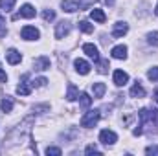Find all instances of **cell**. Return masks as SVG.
<instances>
[{"label":"cell","instance_id":"obj_27","mask_svg":"<svg viewBox=\"0 0 158 156\" xmlns=\"http://www.w3.org/2000/svg\"><path fill=\"white\" fill-rule=\"evenodd\" d=\"M61 153H63V151H61V149H59V147H48V149H46V154L50 156H61Z\"/></svg>","mask_w":158,"mask_h":156},{"label":"cell","instance_id":"obj_15","mask_svg":"<svg viewBox=\"0 0 158 156\" xmlns=\"http://www.w3.org/2000/svg\"><path fill=\"white\" fill-rule=\"evenodd\" d=\"M24 81H26V77L22 76V83L17 86V94H19V96H30V94H31V86H30L28 83H24Z\"/></svg>","mask_w":158,"mask_h":156},{"label":"cell","instance_id":"obj_32","mask_svg":"<svg viewBox=\"0 0 158 156\" xmlns=\"http://www.w3.org/2000/svg\"><path fill=\"white\" fill-rule=\"evenodd\" d=\"M105 2H107L109 6H114V2H116V0H105Z\"/></svg>","mask_w":158,"mask_h":156},{"label":"cell","instance_id":"obj_7","mask_svg":"<svg viewBox=\"0 0 158 156\" xmlns=\"http://www.w3.org/2000/svg\"><path fill=\"white\" fill-rule=\"evenodd\" d=\"M83 51H85L90 59H94V63H98V61H99V51H98V48H96L94 44H90V42L83 44Z\"/></svg>","mask_w":158,"mask_h":156},{"label":"cell","instance_id":"obj_16","mask_svg":"<svg viewBox=\"0 0 158 156\" xmlns=\"http://www.w3.org/2000/svg\"><path fill=\"white\" fill-rule=\"evenodd\" d=\"M90 18L96 20V22H99V24H103V22L107 20V15H105L101 9H92V11H90Z\"/></svg>","mask_w":158,"mask_h":156},{"label":"cell","instance_id":"obj_14","mask_svg":"<svg viewBox=\"0 0 158 156\" xmlns=\"http://www.w3.org/2000/svg\"><path fill=\"white\" fill-rule=\"evenodd\" d=\"M105 90H107L105 83H94V84H92V92H94V97H96V99L103 97V96H105Z\"/></svg>","mask_w":158,"mask_h":156},{"label":"cell","instance_id":"obj_23","mask_svg":"<svg viewBox=\"0 0 158 156\" xmlns=\"http://www.w3.org/2000/svg\"><path fill=\"white\" fill-rule=\"evenodd\" d=\"M147 42H149L151 46H158V31H151V33H147Z\"/></svg>","mask_w":158,"mask_h":156},{"label":"cell","instance_id":"obj_13","mask_svg":"<svg viewBox=\"0 0 158 156\" xmlns=\"http://www.w3.org/2000/svg\"><path fill=\"white\" fill-rule=\"evenodd\" d=\"M110 55H112L114 59H127V46H125V44L114 46L112 51H110Z\"/></svg>","mask_w":158,"mask_h":156},{"label":"cell","instance_id":"obj_33","mask_svg":"<svg viewBox=\"0 0 158 156\" xmlns=\"http://www.w3.org/2000/svg\"><path fill=\"white\" fill-rule=\"evenodd\" d=\"M6 35V30H0V37H4Z\"/></svg>","mask_w":158,"mask_h":156},{"label":"cell","instance_id":"obj_6","mask_svg":"<svg viewBox=\"0 0 158 156\" xmlns=\"http://www.w3.org/2000/svg\"><path fill=\"white\" fill-rule=\"evenodd\" d=\"M61 7H63V11H66V13H74V11L81 9V2H79V0H63V2H61Z\"/></svg>","mask_w":158,"mask_h":156},{"label":"cell","instance_id":"obj_29","mask_svg":"<svg viewBox=\"0 0 158 156\" xmlns=\"http://www.w3.org/2000/svg\"><path fill=\"white\" fill-rule=\"evenodd\" d=\"M85 153H86V154H92V153H94V154H101V153L98 151V147H96V145H88V147L85 149Z\"/></svg>","mask_w":158,"mask_h":156},{"label":"cell","instance_id":"obj_22","mask_svg":"<svg viewBox=\"0 0 158 156\" xmlns=\"http://www.w3.org/2000/svg\"><path fill=\"white\" fill-rule=\"evenodd\" d=\"M77 26H79V30H81V31H85V33H92V31H94V26H92V24H88L86 20H81Z\"/></svg>","mask_w":158,"mask_h":156},{"label":"cell","instance_id":"obj_25","mask_svg":"<svg viewBox=\"0 0 158 156\" xmlns=\"http://www.w3.org/2000/svg\"><path fill=\"white\" fill-rule=\"evenodd\" d=\"M147 77H149V81L156 83V81H158V66H153V68L147 72Z\"/></svg>","mask_w":158,"mask_h":156},{"label":"cell","instance_id":"obj_9","mask_svg":"<svg viewBox=\"0 0 158 156\" xmlns=\"http://www.w3.org/2000/svg\"><path fill=\"white\" fill-rule=\"evenodd\" d=\"M112 81H114L116 86H125V84L129 83V76H127L123 70H116L114 76H112Z\"/></svg>","mask_w":158,"mask_h":156},{"label":"cell","instance_id":"obj_24","mask_svg":"<svg viewBox=\"0 0 158 156\" xmlns=\"http://www.w3.org/2000/svg\"><path fill=\"white\" fill-rule=\"evenodd\" d=\"M42 18H44L46 22H52V20L55 18V11H52V9H44V11H42Z\"/></svg>","mask_w":158,"mask_h":156},{"label":"cell","instance_id":"obj_26","mask_svg":"<svg viewBox=\"0 0 158 156\" xmlns=\"http://www.w3.org/2000/svg\"><path fill=\"white\" fill-rule=\"evenodd\" d=\"M107 68H109V61H98V72L99 74H107Z\"/></svg>","mask_w":158,"mask_h":156},{"label":"cell","instance_id":"obj_11","mask_svg":"<svg viewBox=\"0 0 158 156\" xmlns=\"http://www.w3.org/2000/svg\"><path fill=\"white\" fill-rule=\"evenodd\" d=\"M127 31H129V26H127L125 22H116V24H114V28H112V37L119 39V37H123Z\"/></svg>","mask_w":158,"mask_h":156},{"label":"cell","instance_id":"obj_30","mask_svg":"<svg viewBox=\"0 0 158 156\" xmlns=\"http://www.w3.org/2000/svg\"><path fill=\"white\" fill-rule=\"evenodd\" d=\"M145 153H147V154H158V147H155V145H153V147H147Z\"/></svg>","mask_w":158,"mask_h":156},{"label":"cell","instance_id":"obj_2","mask_svg":"<svg viewBox=\"0 0 158 156\" xmlns=\"http://www.w3.org/2000/svg\"><path fill=\"white\" fill-rule=\"evenodd\" d=\"M99 142H101L103 145H114V143L118 142V134H116L114 130L105 129V130L99 132Z\"/></svg>","mask_w":158,"mask_h":156},{"label":"cell","instance_id":"obj_10","mask_svg":"<svg viewBox=\"0 0 158 156\" xmlns=\"http://www.w3.org/2000/svg\"><path fill=\"white\" fill-rule=\"evenodd\" d=\"M6 57H7V63H9V64H19V63L22 61L20 51H19V50H15V48H9V50H7V53H6Z\"/></svg>","mask_w":158,"mask_h":156},{"label":"cell","instance_id":"obj_31","mask_svg":"<svg viewBox=\"0 0 158 156\" xmlns=\"http://www.w3.org/2000/svg\"><path fill=\"white\" fill-rule=\"evenodd\" d=\"M0 81H4V83L7 81V76H6V72L2 70V66H0Z\"/></svg>","mask_w":158,"mask_h":156},{"label":"cell","instance_id":"obj_18","mask_svg":"<svg viewBox=\"0 0 158 156\" xmlns=\"http://www.w3.org/2000/svg\"><path fill=\"white\" fill-rule=\"evenodd\" d=\"M79 97V92H77V88H76V84H68V92H66V99L68 101H76Z\"/></svg>","mask_w":158,"mask_h":156},{"label":"cell","instance_id":"obj_19","mask_svg":"<svg viewBox=\"0 0 158 156\" xmlns=\"http://www.w3.org/2000/svg\"><path fill=\"white\" fill-rule=\"evenodd\" d=\"M131 96H132V97H143V96H145V90H143V86H142L140 83H136V84L131 88Z\"/></svg>","mask_w":158,"mask_h":156},{"label":"cell","instance_id":"obj_34","mask_svg":"<svg viewBox=\"0 0 158 156\" xmlns=\"http://www.w3.org/2000/svg\"><path fill=\"white\" fill-rule=\"evenodd\" d=\"M155 99H156V103H158V90H155Z\"/></svg>","mask_w":158,"mask_h":156},{"label":"cell","instance_id":"obj_36","mask_svg":"<svg viewBox=\"0 0 158 156\" xmlns=\"http://www.w3.org/2000/svg\"><path fill=\"white\" fill-rule=\"evenodd\" d=\"M155 15L158 17V4H156V7H155Z\"/></svg>","mask_w":158,"mask_h":156},{"label":"cell","instance_id":"obj_21","mask_svg":"<svg viewBox=\"0 0 158 156\" xmlns=\"http://www.w3.org/2000/svg\"><path fill=\"white\" fill-rule=\"evenodd\" d=\"M15 2H17V0H0V9H4V11H11L13 6H15Z\"/></svg>","mask_w":158,"mask_h":156},{"label":"cell","instance_id":"obj_12","mask_svg":"<svg viewBox=\"0 0 158 156\" xmlns=\"http://www.w3.org/2000/svg\"><path fill=\"white\" fill-rule=\"evenodd\" d=\"M33 68L35 70H39V72H44V70H48L50 68V59L48 57H39V59H35L33 61Z\"/></svg>","mask_w":158,"mask_h":156},{"label":"cell","instance_id":"obj_20","mask_svg":"<svg viewBox=\"0 0 158 156\" xmlns=\"http://www.w3.org/2000/svg\"><path fill=\"white\" fill-rule=\"evenodd\" d=\"M0 109H2V112H11V109H13V99H11V97H6V99H2V103H0Z\"/></svg>","mask_w":158,"mask_h":156},{"label":"cell","instance_id":"obj_17","mask_svg":"<svg viewBox=\"0 0 158 156\" xmlns=\"http://www.w3.org/2000/svg\"><path fill=\"white\" fill-rule=\"evenodd\" d=\"M90 105H92V97H90L86 92H83V94L79 96V107H81L83 110H86Z\"/></svg>","mask_w":158,"mask_h":156},{"label":"cell","instance_id":"obj_28","mask_svg":"<svg viewBox=\"0 0 158 156\" xmlns=\"http://www.w3.org/2000/svg\"><path fill=\"white\" fill-rule=\"evenodd\" d=\"M48 81H46V77H37L33 83H31V86H37V88H40V86H44Z\"/></svg>","mask_w":158,"mask_h":156},{"label":"cell","instance_id":"obj_3","mask_svg":"<svg viewBox=\"0 0 158 156\" xmlns=\"http://www.w3.org/2000/svg\"><path fill=\"white\" fill-rule=\"evenodd\" d=\"M35 15H37L35 7H33L31 4H24V6L20 7V11H19L17 15H13V20H17V18H20V17H24V18H33Z\"/></svg>","mask_w":158,"mask_h":156},{"label":"cell","instance_id":"obj_8","mask_svg":"<svg viewBox=\"0 0 158 156\" xmlns=\"http://www.w3.org/2000/svg\"><path fill=\"white\" fill-rule=\"evenodd\" d=\"M74 68H76V72L81 74V76H86V74L90 72V64H88L85 59H76V61H74Z\"/></svg>","mask_w":158,"mask_h":156},{"label":"cell","instance_id":"obj_5","mask_svg":"<svg viewBox=\"0 0 158 156\" xmlns=\"http://www.w3.org/2000/svg\"><path fill=\"white\" fill-rule=\"evenodd\" d=\"M70 30H72L70 22H66V20L59 22V24H57V30H55V39H64V37L70 33Z\"/></svg>","mask_w":158,"mask_h":156},{"label":"cell","instance_id":"obj_1","mask_svg":"<svg viewBox=\"0 0 158 156\" xmlns=\"http://www.w3.org/2000/svg\"><path fill=\"white\" fill-rule=\"evenodd\" d=\"M98 119H99V110H90V112H86L81 117V127L90 129V127H94L98 123Z\"/></svg>","mask_w":158,"mask_h":156},{"label":"cell","instance_id":"obj_4","mask_svg":"<svg viewBox=\"0 0 158 156\" xmlns=\"http://www.w3.org/2000/svg\"><path fill=\"white\" fill-rule=\"evenodd\" d=\"M20 35H22V39L24 40H37L40 33H39V30L33 28V26H24L22 31H20Z\"/></svg>","mask_w":158,"mask_h":156},{"label":"cell","instance_id":"obj_35","mask_svg":"<svg viewBox=\"0 0 158 156\" xmlns=\"http://www.w3.org/2000/svg\"><path fill=\"white\" fill-rule=\"evenodd\" d=\"M2 24H4V17L0 15V26H2Z\"/></svg>","mask_w":158,"mask_h":156}]
</instances>
